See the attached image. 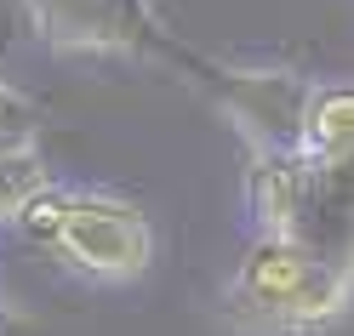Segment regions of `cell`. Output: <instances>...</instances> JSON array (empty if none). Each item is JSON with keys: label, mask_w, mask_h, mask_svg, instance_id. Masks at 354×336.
<instances>
[{"label": "cell", "mask_w": 354, "mask_h": 336, "mask_svg": "<svg viewBox=\"0 0 354 336\" xmlns=\"http://www.w3.org/2000/svg\"><path fill=\"white\" fill-rule=\"evenodd\" d=\"M354 279L292 234H252L229 279V319L252 336H297L343 319Z\"/></svg>", "instance_id": "1"}, {"label": "cell", "mask_w": 354, "mask_h": 336, "mask_svg": "<svg viewBox=\"0 0 354 336\" xmlns=\"http://www.w3.org/2000/svg\"><path fill=\"white\" fill-rule=\"evenodd\" d=\"M46 245L92 285H138L154 268V228L143 206L103 188H63V211Z\"/></svg>", "instance_id": "2"}, {"label": "cell", "mask_w": 354, "mask_h": 336, "mask_svg": "<svg viewBox=\"0 0 354 336\" xmlns=\"http://www.w3.org/2000/svg\"><path fill=\"white\" fill-rule=\"evenodd\" d=\"M40 46L52 52H115L131 63H171L189 75L194 52L154 17L149 0H17Z\"/></svg>", "instance_id": "3"}, {"label": "cell", "mask_w": 354, "mask_h": 336, "mask_svg": "<svg viewBox=\"0 0 354 336\" xmlns=\"http://www.w3.org/2000/svg\"><path fill=\"white\" fill-rule=\"evenodd\" d=\"M201 92L223 108V120L240 131L246 154L257 148H297V120H303V97L315 80H303L297 69H229L194 52L189 75Z\"/></svg>", "instance_id": "4"}, {"label": "cell", "mask_w": 354, "mask_h": 336, "mask_svg": "<svg viewBox=\"0 0 354 336\" xmlns=\"http://www.w3.org/2000/svg\"><path fill=\"white\" fill-rule=\"evenodd\" d=\"M292 239H303L315 257H326L354 279V148L303 160V199H297Z\"/></svg>", "instance_id": "5"}, {"label": "cell", "mask_w": 354, "mask_h": 336, "mask_svg": "<svg viewBox=\"0 0 354 336\" xmlns=\"http://www.w3.org/2000/svg\"><path fill=\"white\" fill-rule=\"evenodd\" d=\"M303 199V154L297 148H257L246 166V206L257 234H292Z\"/></svg>", "instance_id": "6"}, {"label": "cell", "mask_w": 354, "mask_h": 336, "mask_svg": "<svg viewBox=\"0 0 354 336\" xmlns=\"http://www.w3.org/2000/svg\"><path fill=\"white\" fill-rule=\"evenodd\" d=\"M348 148H354V80H315L297 120V154L326 160V154H348Z\"/></svg>", "instance_id": "7"}]
</instances>
